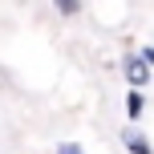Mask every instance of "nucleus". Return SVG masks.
<instances>
[{"label": "nucleus", "mask_w": 154, "mask_h": 154, "mask_svg": "<svg viewBox=\"0 0 154 154\" xmlns=\"http://www.w3.org/2000/svg\"><path fill=\"white\" fill-rule=\"evenodd\" d=\"M122 69H126V81H130L134 89H142V85L150 81V61H146V57H142V61H138V57H126Z\"/></svg>", "instance_id": "obj_1"}, {"label": "nucleus", "mask_w": 154, "mask_h": 154, "mask_svg": "<svg viewBox=\"0 0 154 154\" xmlns=\"http://www.w3.org/2000/svg\"><path fill=\"white\" fill-rule=\"evenodd\" d=\"M122 142H126V150H130V154H154V150H150V142L142 138L138 130H126V134H122Z\"/></svg>", "instance_id": "obj_2"}, {"label": "nucleus", "mask_w": 154, "mask_h": 154, "mask_svg": "<svg viewBox=\"0 0 154 154\" xmlns=\"http://www.w3.org/2000/svg\"><path fill=\"white\" fill-rule=\"evenodd\" d=\"M142 109H146V101H142V93H138V89H130V97H126V114H130V118H138Z\"/></svg>", "instance_id": "obj_3"}, {"label": "nucleus", "mask_w": 154, "mask_h": 154, "mask_svg": "<svg viewBox=\"0 0 154 154\" xmlns=\"http://www.w3.org/2000/svg\"><path fill=\"white\" fill-rule=\"evenodd\" d=\"M53 4H57V12H61V16H73L77 8H81V0H53Z\"/></svg>", "instance_id": "obj_4"}, {"label": "nucleus", "mask_w": 154, "mask_h": 154, "mask_svg": "<svg viewBox=\"0 0 154 154\" xmlns=\"http://www.w3.org/2000/svg\"><path fill=\"white\" fill-rule=\"evenodd\" d=\"M57 154H85V150L77 146V142H61V146H57Z\"/></svg>", "instance_id": "obj_5"}]
</instances>
